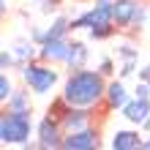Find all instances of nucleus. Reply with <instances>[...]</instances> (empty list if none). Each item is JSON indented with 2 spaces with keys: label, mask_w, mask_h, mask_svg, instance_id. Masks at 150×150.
<instances>
[{
  "label": "nucleus",
  "mask_w": 150,
  "mask_h": 150,
  "mask_svg": "<svg viewBox=\"0 0 150 150\" xmlns=\"http://www.w3.org/2000/svg\"><path fill=\"white\" fill-rule=\"evenodd\" d=\"M104 87H107V79L96 71V68H76V71L68 74L60 98H63L66 107L90 109V107H96V104H101Z\"/></svg>",
  "instance_id": "f257e3e1"
},
{
  "label": "nucleus",
  "mask_w": 150,
  "mask_h": 150,
  "mask_svg": "<svg viewBox=\"0 0 150 150\" xmlns=\"http://www.w3.org/2000/svg\"><path fill=\"white\" fill-rule=\"evenodd\" d=\"M19 71H22L25 85H28L33 93H49L52 87L57 85V79H60L57 68H52L49 63H36V60L19 66Z\"/></svg>",
  "instance_id": "f03ea898"
},
{
  "label": "nucleus",
  "mask_w": 150,
  "mask_h": 150,
  "mask_svg": "<svg viewBox=\"0 0 150 150\" xmlns=\"http://www.w3.org/2000/svg\"><path fill=\"white\" fill-rule=\"evenodd\" d=\"M33 134V115L6 112L3 117V145H25Z\"/></svg>",
  "instance_id": "7ed1b4c3"
},
{
  "label": "nucleus",
  "mask_w": 150,
  "mask_h": 150,
  "mask_svg": "<svg viewBox=\"0 0 150 150\" xmlns=\"http://www.w3.org/2000/svg\"><path fill=\"white\" fill-rule=\"evenodd\" d=\"M57 150H101V134L93 126L74 131V134H63Z\"/></svg>",
  "instance_id": "20e7f679"
},
{
  "label": "nucleus",
  "mask_w": 150,
  "mask_h": 150,
  "mask_svg": "<svg viewBox=\"0 0 150 150\" xmlns=\"http://www.w3.org/2000/svg\"><path fill=\"white\" fill-rule=\"evenodd\" d=\"M60 139H63V131H60L57 117H41V123L36 126V150H57Z\"/></svg>",
  "instance_id": "39448f33"
},
{
  "label": "nucleus",
  "mask_w": 150,
  "mask_h": 150,
  "mask_svg": "<svg viewBox=\"0 0 150 150\" xmlns=\"http://www.w3.org/2000/svg\"><path fill=\"white\" fill-rule=\"evenodd\" d=\"M139 8H142V3H137V0H112V25H115V30L137 28Z\"/></svg>",
  "instance_id": "423d86ee"
},
{
  "label": "nucleus",
  "mask_w": 150,
  "mask_h": 150,
  "mask_svg": "<svg viewBox=\"0 0 150 150\" xmlns=\"http://www.w3.org/2000/svg\"><path fill=\"white\" fill-rule=\"evenodd\" d=\"M60 131L63 134H74V131H82L90 126V109H82V107H66L60 112Z\"/></svg>",
  "instance_id": "0eeeda50"
},
{
  "label": "nucleus",
  "mask_w": 150,
  "mask_h": 150,
  "mask_svg": "<svg viewBox=\"0 0 150 150\" xmlns=\"http://www.w3.org/2000/svg\"><path fill=\"white\" fill-rule=\"evenodd\" d=\"M66 49H68V38H49L38 44L36 57L41 63H63L66 60Z\"/></svg>",
  "instance_id": "6e6552de"
},
{
  "label": "nucleus",
  "mask_w": 150,
  "mask_h": 150,
  "mask_svg": "<svg viewBox=\"0 0 150 150\" xmlns=\"http://www.w3.org/2000/svg\"><path fill=\"white\" fill-rule=\"evenodd\" d=\"M142 139H145L142 131L120 128V131H115V137H112V150H142Z\"/></svg>",
  "instance_id": "1a4fd4ad"
},
{
  "label": "nucleus",
  "mask_w": 150,
  "mask_h": 150,
  "mask_svg": "<svg viewBox=\"0 0 150 150\" xmlns=\"http://www.w3.org/2000/svg\"><path fill=\"white\" fill-rule=\"evenodd\" d=\"M109 109H120L123 104L128 101V90L123 85V79H107V87H104V98Z\"/></svg>",
  "instance_id": "9d476101"
},
{
  "label": "nucleus",
  "mask_w": 150,
  "mask_h": 150,
  "mask_svg": "<svg viewBox=\"0 0 150 150\" xmlns=\"http://www.w3.org/2000/svg\"><path fill=\"white\" fill-rule=\"evenodd\" d=\"M87 57H90L87 44H85V41H71V38H68V49H66V60H63V63L71 68V71H76V68H85V66H87Z\"/></svg>",
  "instance_id": "9b49d317"
},
{
  "label": "nucleus",
  "mask_w": 150,
  "mask_h": 150,
  "mask_svg": "<svg viewBox=\"0 0 150 150\" xmlns=\"http://www.w3.org/2000/svg\"><path fill=\"white\" fill-rule=\"evenodd\" d=\"M6 112H19V115H33V101H30V90L19 87L11 90L6 98Z\"/></svg>",
  "instance_id": "f8f14e48"
},
{
  "label": "nucleus",
  "mask_w": 150,
  "mask_h": 150,
  "mask_svg": "<svg viewBox=\"0 0 150 150\" xmlns=\"http://www.w3.org/2000/svg\"><path fill=\"white\" fill-rule=\"evenodd\" d=\"M120 112H123V117H126V120H131V123H137V126H139V123L150 115V98H128L120 107Z\"/></svg>",
  "instance_id": "ddd939ff"
},
{
  "label": "nucleus",
  "mask_w": 150,
  "mask_h": 150,
  "mask_svg": "<svg viewBox=\"0 0 150 150\" xmlns=\"http://www.w3.org/2000/svg\"><path fill=\"white\" fill-rule=\"evenodd\" d=\"M36 44H33L30 38H19V41H14V47H11V55L16 60V66H25V63H30L33 57H36Z\"/></svg>",
  "instance_id": "4468645a"
},
{
  "label": "nucleus",
  "mask_w": 150,
  "mask_h": 150,
  "mask_svg": "<svg viewBox=\"0 0 150 150\" xmlns=\"http://www.w3.org/2000/svg\"><path fill=\"white\" fill-rule=\"evenodd\" d=\"M68 33H71V19H68V16H57V19L47 28V33H41V41H49V38H68Z\"/></svg>",
  "instance_id": "2eb2a0df"
},
{
  "label": "nucleus",
  "mask_w": 150,
  "mask_h": 150,
  "mask_svg": "<svg viewBox=\"0 0 150 150\" xmlns=\"http://www.w3.org/2000/svg\"><path fill=\"white\" fill-rule=\"evenodd\" d=\"M115 25H96V28H87V36H90L93 41H107L115 36Z\"/></svg>",
  "instance_id": "dca6fc26"
},
{
  "label": "nucleus",
  "mask_w": 150,
  "mask_h": 150,
  "mask_svg": "<svg viewBox=\"0 0 150 150\" xmlns=\"http://www.w3.org/2000/svg\"><path fill=\"white\" fill-rule=\"evenodd\" d=\"M104 79H112V74H115V60L112 57H101V63H98V68H96Z\"/></svg>",
  "instance_id": "f3484780"
},
{
  "label": "nucleus",
  "mask_w": 150,
  "mask_h": 150,
  "mask_svg": "<svg viewBox=\"0 0 150 150\" xmlns=\"http://www.w3.org/2000/svg\"><path fill=\"white\" fill-rule=\"evenodd\" d=\"M117 57H123V60H137L139 57V49L134 47V44H123V47H117Z\"/></svg>",
  "instance_id": "a211bd4d"
},
{
  "label": "nucleus",
  "mask_w": 150,
  "mask_h": 150,
  "mask_svg": "<svg viewBox=\"0 0 150 150\" xmlns=\"http://www.w3.org/2000/svg\"><path fill=\"white\" fill-rule=\"evenodd\" d=\"M11 90H14V85H11V79H8V74L0 71V104H6V98H8Z\"/></svg>",
  "instance_id": "6ab92c4d"
},
{
  "label": "nucleus",
  "mask_w": 150,
  "mask_h": 150,
  "mask_svg": "<svg viewBox=\"0 0 150 150\" xmlns=\"http://www.w3.org/2000/svg\"><path fill=\"white\" fill-rule=\"evenodd\" d=\"M16 66V60H14V55L8 49H3L0 52V71H6V68H14Z\"/></svg>",
  "instance_id": "aec40b11"
},
{
  "label": "nucleus",
  "mask_w": 150,
  "mask_h": 150,
  "mask_svg": "<svg viewBox=\"0 0 150 150\" xmlns=\"http://www.w3.org/2000/svg\"><path fill=\"white\" fill-rule=\"evenodd\" d=\"M134 71H137V60H123V66H120V76H117V79L128 76V74H134Z\"/></svg>",
  "instance_id": "412c9836"
},
{
  "label": "nucleus",
  "mask_w": 150,
  "mask_h": 150,
  "mask_svg": "<svg viewBox=\"0 0 150 150\" xmlns=\"http://www.w3.org/2000/svg\"><path fill=\"white\" fill-rule=\"evenodd\" d=\"M134 98H150V87H147V82H139V85L134 87Z\"/></svg>",
  "instance_id": "4be33fe9"
},
{
  "label": "nucleus",
  "mask_w": 150,
  "mask_h": 150,
  "mask_svg": "<svg viewBox=\"0 0 150 150\" xmlns=\"http://www.w3.org/2000/svg\"><path fill=\"white\" fill-rule=\"evenodd\" d=\"M139 131H145V134H150V115H147V117H145L142 123H139Z\"/></svg>",
  "instance_id": "5701e85b"
},
{
  "label": "nucleus",
  "mask_w": 150,
  "mask_h": 150,
  "mask_svg": "<svg viewBox=\"0 0 150 150\" xmlns=\"http://www.w3.org/2000/svg\"><path fill=\"white\" fill-rule=\"evenodd\" d=\"M3 117H6V109H0V145H3Z\"/></svg>",
  "instance_id": "b1692460"
},
{
  "label": "nucleus",
  "mask_w": 150,
  "mask_h": 150,
  "mask_svg": "<svg viewBox=\"0 0 150 150\" xmlns=\"http://www.w3.org/2000/svg\"><path fill=\"white\" fill-rule=\"evenodd\" d=\"M145 82H147V87H150V76H147V79H145Z\"/></svg>",
  "instance_id": "393cba45"
}]
</instances>
